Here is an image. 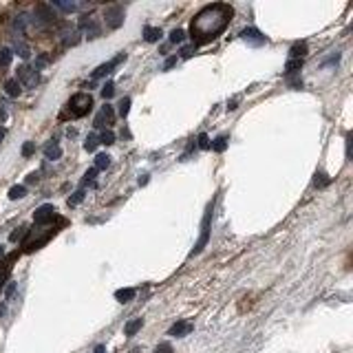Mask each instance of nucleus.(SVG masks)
Returning <instances> with one entry per match:
<instances>
[{"label": "nucleus", "instance_id": "nucleus-1", "mask_svg": "<svg viewBox=\"0 0 353 353\" xmlns=\"http://www.w3.org/2000/svg\"><path fill=\"white\" fill-rule=\"evenodd\" d=\"M232 16H234V9L225 2H214L203 7L190 22V35L194 40V47L217 40L225 31Z\"/></svg>", "mask_w": 353, "mask_h": 353}, {"label": "nucleus", "instance_id": "nucleus-2", "mask_svg": "<svg viewBox=\"0 0 353 353\" xmlns=\"http://www.w3.org/2000/svg\"><path fill=\"white\" fill-rule=\"evenodd\" d=\"M91 109H93V97L89 93H75L69 100V104H66V111H69V115L73 117V119L89 115Z\"/></svg>", "mask_w": 353, "mask_h": 353}, {"label": "nucleus", "instance_id": "nucleus-3", "mask_svg": "<svg viewBox=\"0 0 353 353\" xmlns=\"http://www.w3.org/2000/svg\"><path fill=\"white\" fill-rule=\"evenodd\" d=\"M104 20L109 29H119L124 24V7L121 4H111L104 11Z\"/></svg>", "mask_w": 353, "mask_h": 353}, {"label": "nucleus", "instance_id": "nucleus-4", "mask_svg": "<svg viewBox=\"0 0 353 353\" xmlns=\"http://www.w3.org/2000/svg\"><path fill=\"white\" fill-rule=\"evenodd\" d=\"M80 29L86 33V38H89V40L100 38V33H102L100 22H97V18H93V16H82L80 18Z\"/></svg>", "mask_w": 353, "mask_h": 353}, {"label": "nucleus", "instance_id": "nucleus-5", "mask_svg": "<svg viewBox=\"0 0 353 353\" xmlns=\"http://www.w3.org/2000/svg\"><path fill=\"white\" fill-rule=\"evenodd\" d=\"M18 84L20 86H27V89H33L38 84V71L31 69V66H20L18 69Z\"/></svg>", "mask_w": 353, "mask_h": 353}, {"label": "nucleus", "instance_id": "nucleus-6", "mask_svg": "<svg viewBox=\"0 0 353 353\" xmlns=\"http://www.w3.org/2000/svg\"><path fill=\"white\" fill-rule=\"evenodd\" d=\"M126 60V51H119V53L115 55V58L111 60V62H106V64H102V66H97V69L93 71V78L97 80V78H104V75H109L113 69H115V66H119L121 62H124Z\"/></svg>", "mask_w": 353, "mask_h": 353}, {"label": "nucleus", "instance_id": "nucleus-7", "mask_svg": "<svg viewBox=\"0 0 353 353\" xmlns=\"http://www.w3.org/2000/svg\"><path fill=\"white\" fill-rule=\"evenodd\" d=\"M55 219V208L51 206V203H44V206H40L38 210L33 212V221L38 225H47Z\"/></svg>", "mask_w": 353, "mask_h": 353}, {"label": "nucleus", "instance_id": "nucleus-8", "mask_svg": "<svg viewBox=\"0 0 353 353\" xmlns=\"http://www.w3.org/2000/svg\"><path fill=\"white\" fill-rule=\"evenodd\" d=\"M113 121H115V111H113L111 104H104L100 109V113L95 115V121L93 124L97 126V128H104V126H111Z\"/></svg>", "mask_w": 353, "mask_h": 353}, {"label": "nucleus", "instance_id": "nucleus-9", "mask_svg": "<svg viewBox=\"0 0 353 353\" xmlns=\"http://www.w3.org/2000/svg\"><path fill=\"white\" fill-rule=\"evenodd\" d=\"M210 219H212V206H208V212H206V219H203V228H201V238H199V243L194 245L192 249V256L194 254H199L203 247H206L208 243V236H210Z\"/></svg>", "mask_w": 353, "mask_h": 353}, {"label": "nucleus", "instance_id": "nucleus-10", "mask_svg": "<svg viewBox=\"0 0 353 353\" xmlns=\"http://www.w3.org/2000/svg\"><path fill=\"white\" fill-rule=\"evenodd\" d=\"M192 329H194V325H192L190 320H179V322H175V325L170 327L168 336H172V338H183V336L190 334Z\"/></svg>", "mask_w": 353, "mask_h": 353}, {"label": "nucleus", "instance_id": "nucleus-11", "mask_svg": "<svg viewBox=\"0 0 353 353\" xmlns=\"http://www.w3.org/2000/svg\"><path fill=\"white\" fill-rule=\"evenodd\" d=\"M241 38L245 40V42H252V44H256V47H258V44H265V42H267V38H265V35L260 33L258 29H254V27H249V29H243V31H241Z\"/></svg>", "mask_w": 353, "mask_h": 353}, {"label": "nucleus", "instance_id": "nucleus-12", "mask_svg": "<svg viewBox=\"0 0 353 353\" xmlns=\"http://www.w3.org/2000/svg\"><path fill=\"white\" fill-rule=\"evenodd\" d=\"M35 16H38L42 22H53L55 20V11H53V7L47 2H40L38 7H35Z\"/></svg>", "mask_w": 353, "mask_h": 353}, {"label": "nucleus", "instance_id": "nucleus-13", "mask_svg": "<svg viewBox=\"0 0 353 353\" xmlns=\"http://www.w3.org/2000/svg\"><path fill=\"white\" fill-rule=\"evenodd\" d=\"M44 157L51 161H55V159H60L62 157V148H60V144L55 139H51L47 146H44Z\"/></svg>", "mask_w": 353, "mask_h": 353}, {"label": "nucleus", "instance_id": "nucleus-14", "mask_svg": "<svg viewBox=\"0 0 353 353\" xmlns=\"http://www.w3.org/2000/svg\"><path fill=\"white\" fill-rule=\"evenodd\" d=\"M4 93H7L9 97H18L20 93H22V86L18 84L16 78H13V80H7V82H4Z\"/></svg>", "mask_w": 353, "mask_h": 353}, {"label": "nucleus", "instance_id": "nucleus-15", "mask_svg": "<svg viewBox=\"0 0 353 353\" xmlns=\"http://www.w3.org/2000/svg\"><path fill=\"white\" fill-rule=\"evenodd\" d=\"M141 327H144V320H141V318H132L130 322H126V327H124V334L130 338V336H135L137 331L141 329Z\"/></svg>", "mask_w": 353, "mask_h": 353}, {"label": "nucleus", "instance_id": "nucleus-16", "mask_svg": "<svg viewBox=\"0 0 353 353\" xmlns=\"http://www.w3.org/2000/svg\"><path fill=\"white\" fill-rule=\"evenodd\" d=\"M135 294H137V291L132 289V287H126V289H117V291H115V298L119 300V303H130V300L135 298Z\"/></svg>", "mask_w": 353, "mask_h": 353}, {"label": "nucleus", "instance_id": "nucleus-17", "mask_svg": "<svg viewBox=\"0 0 353 353\" xmlns=\"http://www.w3.org/2000/svg\"><path fill=\"white\" fill-rule=\"evenodd\" d=\"M305 55H307V44L305 42L294 44L289 51V58H294V60H305Z\"/></svg>", "mask_w": 353, "mask_h": 353}, {"label": "nucleus", "instance_id": "nucleus-18", "mask_svg": "<svg viewBox=\"0 0 353 353\" xmlns=\"http://www.w3.org/2000/svg\"><path fill=\"white\" fill-rule=\"evenodd\" d=\"M161 29H157V27H146L144 29V40H146V42H157V40H159L161 38Z\"/></svg>", "mask_w": 353, "mask_h": 353}, {"label": "nucleus", "instance_id": "nucleus-19", "mask_svg": "<svg viewBox=\"0 0 353 353\" xmlns=\"http://www.w3.org/2000/svg\"><path fill=\"white\" fill-rule=\"evenodd\" d=\"M80 42V33L78 31H64L62 33V44L64 47H75Z\"/></svg>", "mask_w": 353, "mask_h": 353}, {"label": "nucleus", "instance_id": "nucleus-20", "mask_svg": "<svg viewBox=\"0 0 353 353\" xmlns=\"http://www.w3.org/2000/svg\"><path fill=\"white\" fill-rule=\"evenodd\" d=\"M303 62H305V60H294V58H289L287 64H285V73H287V75L298 73V71L303 69Z\"/></svg>", "mask_w": 353, "mask_h": 353}, {"label": "nucleus", "instance_id": "nucleus-21", "mask_svg": "<svg viewBox=\"0 0 353 353\" xmlns=\"http://www.w3.org/2000/svg\"><path fill=\"white\" fill-rule=\"evenodd\" d=\"M13 51H16L20 58H24V60L31 55V49H29V44L22 42V40H16V42H13Z\"/></svg>", "mask_w": 353, "mask_h": 353}, {"label": "nucleus", "instance_id": "nucleus-22", "mask_svg": "<svg viewBox=\"0 0 353 353\" xmlns=\"http://www.w3.org/2000/svg\"><path fill=\"white\" fill-rule=\"evenodd\" d=\"M111 166V157L106 155V152H100V155L95 157V170H106V168Z\"/></svg>", "mask_w": 353, "mask_h": 353}, {"label": "nucleus", "instance_id": "nucleus-23", "mask_svg": "<svg viewBox=\"0 0 353 353\" xmlns=\"http://www.w3.org/2000/svg\"><path fill=\"white\" fill-rule=\"evenodd\" d=\"M51 7H58V9H62V11H66V13H73V11H78L80 4L78 2H62V0H53Z\"/></svg>", "mask_w": 353, "mask_h": 353}, {"label": "nucleus", "instance_id": "nucleus-24", "mask_svg": "<svg viewBox=\"0 0 353 353\" xmlns=\"http://www.w3.org/2000/svg\"><path fill=\"white\" fill-rule=\"evenodd\" d=\"M210 148H212L214 152H223L225 148H228V137H225V135H219L214 141H210Z\"/></svg>", "mask_w": 353, "mask_h": 353}, {"label": "nucleus", "instance_id": "nucleus-25", "mask_svg": "<svg viewBox=\"0 0 353 353\" xmlns=\"http://www.w3.org/2000/svg\"><path fill=\"white\" fill-rule=\"evenodd\" d=\"M24 194H27V188H24V186H11V188H9V199H11V201L22 199Z\"/></svg>", "mask_w": 353, "mask_h": 353}, {"label": "nucleus", "instance_id": "nucleus-26", "mask_svg": "<svg viewBox=\"0 0 353 353\" xmlns=\"http://www.w3.org/2000/svg\"><path fill=\"white\" fill-rule=\"evenodd\" d=\"M13 60V51L11 49H0V66H9Z\"/></svg>", "mask_w": 353, "mask_h": 353}, {"label": "nucleus", "instance_id": "nucleus-27", "mask_svg": "<svg viewBox=\"0 0 353 353\" xmlns=\"http://www.w3.org/2000/svg\"><path fill=\"white\" fill-rule=\"evenodd\" d=\"M97 139H100V144L111 146V144H115V132H113V130H104L100 137H97Z\"/></svg>", "mask_w": 353, "mask_h": 353}, {"label": "nucleus", "instance_id": "nucleus-28", "mask_svg": "<svg viewBox=\"0 0 353 353\" xmlns=\"http://www.w3.org/2000/svg\"><path fill=\"white\" fill-rule=\"evenodd\" d=\"M329 181L331 179L325 175V172H316V179H314V186L316 188H325V186H329Z\"/></svg>", "mask_w": 353, "mask_h": 353}, {"label": "nucleus", "instance_id": "nucleus-29", "mask_svg": "<svg viewBox=\"0 0 353 353\" xmlns=\"http://www.w3.org/2000/svg\"><path fill=\"white\" fill-rule=\"evenodd\" d=\"M9 269H11V260H0V285L4 283V278H7Z\"/></svg>", "mask_w": 353, "mask_h": 353}, {"label": "nucleus", "instance_id": "nucleus-30", "mask_svg": "<svg viewBox=\"0 0 353 353\" xmlns=\"http://www.w3.org/2000/svg\"><path fill=\"white\" fill-rule=\"evenodd\" d=\"M97 146H100V139H97V135H89V137H86V141H84V148H86V150L93 152Z\"/></svg>", "mask_w": 353, "mask_h": 353}, {"label": "nucleus", "instance_id": "nucleus-31", "mask_svg": "<svg viewBox=\"0 0 353 353\" xmlns=\"http://www.w3.org/2000/svg\"><path fill=\"white\" fill-rule=\"evenodd\" d=\"M113 95H115V84H113V82H106V84L102 86V97H104V100H111Z\"/></svg>", "mask_w": 353, "mask_h": 353}, {"label": "nucleus", "instance_id": "nucleus-32", "mask_svg": "<svg viewBox=\"0 0 353 353\" xmlns=\"http://www.w3.org/2000/svg\"><path fill=\"white\" fill-rule=\"evenodd\" d=\"M84 190H78V192H73V197H69V208H75L78 203L84 201Z\"/></svg>", "mask_w": 353, "mask_h": 353}, {"label": "nucleus", "instance_id": "nucleus-33", "mask_svg": "<svg viewBox=\"0 0 353 353\" xmlns=\"http://www.w3.org/2000/svg\"><path fill=\"white\" fill-rule=\"evenodd\" d=\"M27 24H29V16H27V13H20V16H18L16 20H13V27H16L18 31H22V29L27 27Z\"/></svg>", "mask_w": 353, "mask_h": 353}, {"label": "nucleus", "instance_id": "nucleus-34", "mask_svg": "<svg viewBox=\"0 0 353 353\" xmlns=\"http://www.w3.org/2000/svg\"><path fill=\"white\" fill-rule=\"evenodd\" d=\"M183 40H186V31H183V29H172L170 31V42H183Z\"/></svg>", "mask_w": 353, "mask_h": 353}, {"label": "nucleus", "instance_id": "nucleus-35", "mask_svg": "<svg viewBox=\"0 0 353 353\" xmlns=\"http://www.w3.org/2000/svg\"><path fill=\"white\" fill-rule=\"evenodd\" d=\"M95 175H97V170L95 168H91V170H86V175H84V179H82V186H95Z\"/></svg>", "mask_w": 353, "mask_h": 353}, {"label": "nucleus", "instance_id": "nucleus-36", "mask_svg": "<svg viewBox=\"0 0 353 353\" xmlns=\"http://www.w3.org/2000/svg\"><path fill=\"white\" fill-rule=\"evenodd\" d=\"M128 111H130V97H124V100L119 102V115L128 117Z\"/></svg>", "mask_w": 353, "mask_h": 353}, {"label": "nucleus", "instance_id": "nucleus-37", "mask_svg": "<svg viewBox=\"0 0 353 353\" xmlns=\"http://www.w3.org/2000/svg\"><path fill=\"white\" fill-rule=\"evenodd\" d=\"M197 141H199V148H203V150H208V148H210V137L206 135V132H201Z\"/></svg>", "mask_w": 353, "mask_h": 353}, {"label": "nucleus", "instance_id": "nucleus-38", "mask_svg": "<svg viewBox=\"0 0 353 353\" xmlns=\"http://www.w3.org/2000/svg\"><path fill=\"white\" fill-rule=\"evenodd\" d=\"M33 150H35V144H33V141H27V144L22 146V157H31Z\"/></svg>", "mask_w": 353, "mask_h": 353}, {"label": "nucleus", "instance_id": "nucleus-39", "mask_svg": "<svg viewBox=\"0 0 353 353\" xmlns=\"http://www.w3.org/2000/svg\"><path fill=\"white\" fill-rule=\"evenodd\" d=\"M155 353H175V349H172L168 342H161V345L155 349Z\"/></svg>", "mask_w": 353, "mask_h": 353}, {"label": "nucleus", "instance_id": "nucleus-40", "mask_svg": "<svg viewBox=\"0 0 353 353\" xmlns=\"http://www.w3.org/2000/svg\"><path fill=\"white\" fill-rule=\"evenodd\" d=\"M194 53H197V47H194V44H192V47H183L181 49V58H190V55H194Z\"/></svg>", "mask_w": 353, "mask_h": 353}, {"label": "nucleus", "instance_id": "nucleus-41", "mask_svg": "<svg viewBox=\"0 0 353 353\" xmlns=\"http://www.w3.org/2000/svg\"><path fill=\"white\" fill-rule=\"evenodd\" d=\"M24 230H27V228H18L16 232H11V236H9V238H11V241H18V238H22V236H24Z\"/></svg>", "mask_w": 353, "mask_h": 353}, {"label": "nucleus", "instance_id": "nucleus-42", "mask_svg": "<svg viewBox=\"0 0 353 353\" xmlns=\"http://www.w3.org/2000/svg\"><path fill=\"white\" fill-rule=\"evenodd\" d=\"M47 62H49V58H47V55H40V58L35 60V71H40V69H42V66L47 64Z\"/></svg>", "mask_w": 353, "mask_h": 353}, {"label": "nucleus", "instance_id": "nucleus-43", "mask_svg": "<svg viewBox=\"0 0 353 353\" xmlns=\"http://www.w3.org/2000/svg\"><path fill=\"white\" fill-rule=\"evenodd\" d=\"M177 64V58H168L166 60V64H163V71H168V69H172V66Z\"/></svg>", "mask_w": 353, "mask_h": 353}, {"label": "nucleus", "instance_id": "nucleus-44", "mask_svg": "<svg viewBox=\"0 0 353 353\" xmlns=\"http://www.w3.org/2000/svg\"><path fill=\"white\" fill-rule=\"evenodd\" d=\"M13 291H16V283H9V287H7V298H11Z\"/></svg>", "mask_w": 353, "mask_h": 353}, {"label": "nucleus", "instance_id": "nucleus-45", "mask_svg": "<svg viewBox=\"0 0 353 353\" xmlns=\"http://www.w3.org/2000/svg\"><path fill=\"white\" fill-rule=\"evenodd\" d=\"M95 353H106V349H104V345H97V347H95Z\"/></svg>", "mask_w": 353, "mask_h": 353}, {"label": "nucleus", "instance_id": "nucleus-46", "mask_svg": "<svg viewBox=\"0 0 353 353\" xmlns=\"http://www.w3.org/2000/svg\"><path fill=\"white\" fill-rule=\"evenodd\" d=\"M27 181H29V183H33V181H38V175H35V172H33V175H29V179H27Z\"/></svg>", "mask_w": 353, "mask_h": 353}, {"label": "nucleus", "instance_id": "nucleus-47", "mask_svg": "<svg viewBox=\"0 0 353 353\" xmlns=\"http://www.w3.org/2000/svg\"><path fill=\"white\" fill-rule=\"evenodd\" d=\"M4 311H7V307H4V303H0V318L4 316Z\"/></svg>", "mask_w": 353, "mask_h": 353}, {"label": "nucleus", "instance_id": "nucleus-48", "mask_svg": "<svg viewBox=\"0 0 353 353\" xmlns=\"http://www.w3.org/2000/svg\"><path fill=\"white\" fill-rule=\"evenodd\" d=\"M146 183H148V175H144V177L139 179V186H146Z\"/></svg>", "mask_w": 353, "mask_h": 353}, {"label": "nucleus", "instance_id": "nucleus-49", "mask_svg": "<svg viewBox=\"0 0 353 353\" xmlns=\"http://www.w3.org/2000/svg\"><path fill=\"white\" fill-rule=\"evenodd\" d=\"M4 117H7V111H4L2 106H0V119H4Z\"/></svg>", "mask_w": 353, "mask_h": 353}, {"label": "nucleus", "instance_id": "nucleus-50", "mask_svg": "<svg viewBox=\"0 0 353 353\" xmlns=\"http://www.w3.org/2000/svg\"><path fill=\"white\" fill-rule=\"evenodd\" d=\"M2 139H4V128L0 126V141H2Z\"/></svg>", "mask_w": 353, "mask_h": 353}, {"label": "nucleus", "instance_id": "nucleus-51", "mask_svg": "<svg viewBox=\"0 0 353 353\" xmlns=\"http://www.w3.org/2000/svg\"><path fill=\"white\" fill-rule=\"evenodd\" d=\"M4 256V247H2V245H0V258H2Z\"/></svg>", "mask_w": 353, "mask_h": 353}]
</instances>
